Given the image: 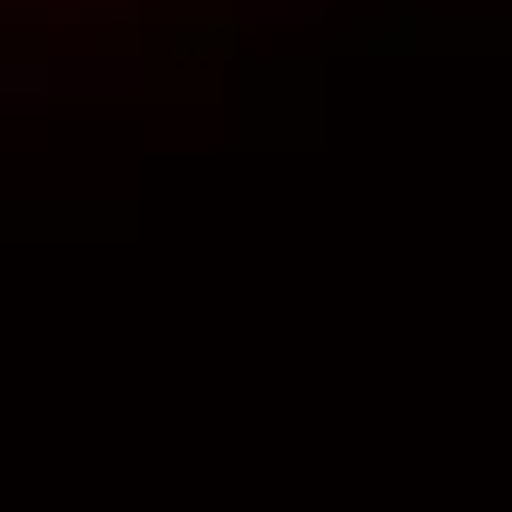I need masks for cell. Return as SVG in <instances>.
Wrapping results in <instances>:
<instances>
[{"label": "cell", "mask_w": 512, "mask_h": 512, "mask_svg": "<svg viewBox=\"0 0 512 512\" xmlns=\"http://www.w3.org/2000/svg\"><path fill=\"white\" fill-rule=\"evenodd\" d=\"M0 94H47V70H35V59H0Z\"/></svg>", "instance_id": "6da1fadb"}]
</instances>
